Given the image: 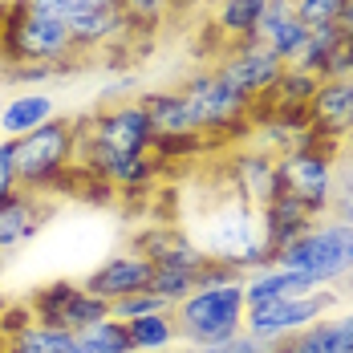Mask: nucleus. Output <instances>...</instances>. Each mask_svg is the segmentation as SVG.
<instances>
[{
	"label": "nucleus",
	"instance_id": "19",
	"mask_svg": "<svg viewBox=\"0 0 353 353\" xmlns=\"http://www.w3.org/2000/svg\"><path fill=\"white\" fill-rule=\"evenodd\" d=\"M73 49L85 57V53H102V49H114V45H126L130 37V21L122 17L118 4H98L90 17H81L77 25H70Z\"/></svg>",
	"mask_w": 353,
	"mask_h": 353
},
{
	"label": "nucleus",
	"instance_id": "6",
	"mask_svg": "<svg viewBox=\"0 0 353 353\" xmlns=\"http://www.w3.org/2000/svg\"><path fill=\"white\" fill-rule=\"evenodd\" d=\"M337 146L333 142H317V146H305V150H284L276 154L281 163V187L301 199L309 212L325 219L333 208V195H337Z\"/></svg>",
	"mask_w": 353,
	"mask_h": 353
},
{
	"label": "nucleus",
	"instance_id": "43",
	"mask_svg": "<svg viewBox=\"0 0 353 353\" xmlns=\"http://www.w3.org/2000/svg\"><path fill=\"white\" fill-rule=\"evenodd\" d=\"M341 284H345V288H350V292H353V264H350V276H345V281H341Z\"/></svg>",
	"mask_w": 353,
	"mask_h": 353
},
{
	"label": "nucleus",
	"instance_id": "21",
	"mask_svg": "<svg viewBox=\"0 0 353 353\" xmlns=\"http://www.w3.org/2000/svg\"><path fill=\"white\" fill-rule=\"evenodd\" d=\"M317 223V215L309 212L301 199H292L288 191H281L268 208H260V228H264V244L272 248V256L284 244H292L296 236H305L309 228Z\"/></svg>",
	"mask_w": 353,
	"mask_h": 353
},
{
	"label": "nucleus",
	"instance_id": "30",
	"mask_svg": "<svg viewBox=\"0 0 353 353\" xmlns=\"http://www.w3.org/2000/svg\"><path fill=\"white\" fill-rule=\"evenodd\" d=\"M341 41L337 33V25H321V29H309V41H305V49H301V57L292 61L296 70H309V73H321L325 65V57H329V49Z\"/></svg>",
	"mask_w": 353,
	"mask_h": 353
},
{
	"label": "nucleus",
	"instance_id": "4",
	"mask_svg": "<svg viewBox=\"0 0 353 353\" xmlns=\"http://www.w3.org/2000/svg\"><path fill=\"white\" fill-rule=\"evenodd\" d=\"M244 281L223 284V288H203L191 292L183 305H175V329L183 345H215L228 341L244 329Z\"/></svg>",
	"mask_w": 353,
	"mask_h": 353
},
{
	"label": "nucleus",
	"instance_id": "9",
	"mask_svg": "<svg viewBox=\"0 0 353 353\" xmlns=\"http://www.w3.org/2000/svg\"><path fill=\"white\" fill-rule=\"evenodd\" d=\"M77 134L94 146L118 150V154H150L154 150V130H150V122H146V114L134 98L102 106L85 126L77 122Z\"/></svg>",
	"mask_w": 353,
	"mask_h": 353
},
{
	"label": "nucleus",
	"instance_id": "37",
	"mask_svg": "<svg viewBox=\"0 0 353 353\" xmlns=\"http://www.w3.org/2000/svg\"><path fill=\"white\" fill-rule=\"evenodd\" d=\"M21 191V171H17V146L12 139H0V199Z\"/></svg>",
	"mask_w": 353,
	"mask_h": 353
},
{
	"label": "nucleus",
	"instance_id": "45",
	"mask_svg": "<svg viewBox=\"0 0 353 353\" xmlns=\"http://www.w3.org/2000/svg\"><path fill=\"white\" fill-rule=\"evenodd\" d=\"M110 4H118V0H110Z\"/></svg>",
	"mask_w": 353,
	"mask_h": 353
},
{
	"label": "nucleus",
	"instance_id": "31",
	"mask_svg": "<svg viewBox=\"0 0 353 353\" xmlns=\"http://www.w3.org/2000/svg\"><path fill=\"white\" fill-rule=\"evenodd\" d=\"M118 8L130 21V29H159L171 17L175 0H118Z\"/></svg>",
	"mask_w": 353,
	"mask_h": 353
},
{
	"label": "nucleus",
	"instance_id": "39",
	"mask_svg": "<svg viewBox=\"0 0 353 353\" xmlns=\"http://www.w3.org/2000/svg\"><path fill=\"white\" fill-rule=\"evenodd\" d=\"M33 325V309H29V301L25 305H8L4 313H0V341H12L21 329H29Z\"/></svg>",
	"mask_w": 353,
	"mask_h": 353
},
{
	"label": "nucleus",
	"instance_id": "34",
	"mask_svg": "<svg viewBox=\"0 0 353 353\" xmlns=\"http://www.w3.org/2000/svg\"><path fill=\"white\" fill-rule=\"evenodd\" d=\"M236 281H244V272H240V268H232L228 260L208 256V260H203V268L195 272V292H203V288H223V284H236Z\"/></svg>",
	"mask_w": 353,
	"mask_h": 353
},
{
	"label": "nucleus",
	"instance_id": "40",
	"mask_svg": "<svg viewBox=\"0 0 353 353\" xmlns=\"http://www.w3.org/2000/svg\"><path fill=\"white\" fill-rule=\"evenodd\" d=\"M337 33H341V41H353V0H345L341 4V12H337Z\"/></svg>",
	"mask_w": 353,
	"mask_h": 353
},
{
	"label": "nucleus",
	"instance_id": "24",
	"mask_svg": "<svg viewBox=\"0 0 353 353\" xmlns=\"http://www.w3.org/2000/svg\"><path fill=\"white\" fill-rule=\"evenodd\" d=\"M264 4L268 0H215L212 21H215V29H219V37H228L232 45L248 41V37L256 33L260 17H264Z\"/></svg>",
	"mask_w": 353,
	"mask_h": 353
},
{
	"label": "nucleus",
	"instance_id": "25",
	"mask_svg": "<svg viewBox=\"0 0 353 353\" xmlns=\"http://www.w3.org/2000/svg\"><path fill=\"white\" fill-rule=\"evenodd\" d=\"M130 341L139 353H171L179 345V329L171 313H150V317H134L126 321Z\"/></svg>",
	"mask_w": 353,
	"mask_h": 353
},
{
	"label": "nucleus",
	"instance_id": "13",
	"mask_svg": "<svg viewBox=\"0 0 353 353\" xmlns=\"http://www.w3.org/2000/svg\"><path fill=\"white\" fill-rule=\"evenodd\" d=\"M134 252L146 256L154 268H179V272H199L208 252L199 248V240L187 232V228H175V223H150L134 236Z\"/></svg>",
	"mask_w": 353,
	"mask_h": 353
},
{
	"label": "nucleus",
	"instance_id": "18",
	"mask_svg": "<svg viewBox=\"0 0 353 353\" xmlns=\"http://www.w3.org/2000/svg\"><path fill=\"white\" fill-rule=\"evenodd\" d=\"M146 114V122H150V130H154V139H175V134H203L199 130V118H195V110L191 102L183 98V90H142L139 98H134Z\"/></svg>",
	"mask_w": 353,
	"mask_h": 353
},
{
	"label": "nucleus",
	"instance_id": "1",
	"mask_svg": "<svg viewBox=\"0 0 353 353\" xmlns=\"http://www.w3.org/2000/svg\"><path fill=\"white\" fill-rule=\"evenodd\" d=\"M199 248L215 256V260H228L232 268H240L244 276L260 272V268H272L276 256L272 248L264 244V228H260V212L240 203L228 187L215 195V208L199 215V232H191Z\"/></svg>",
	"mask_w": 353,
	"mask_h": 353
},
{
	"label": "nucleus",
	"instance_id": "27",
	"mask_svg": "<svg viewBox=\"0 0 353 353\" xmlns=\"http://www.w3.org/2000/svg\"><path fill=\"white\" fill-rule=\"evenodd\" d=\"M70 341H73V333L49 329V325L33 321L29 329H21V333H17L12 341H4V345H8V353H70Z\"/></svg>",
	"mask_w": 353,
	"mask_h": 353
},
{
	"label": "nucleus",
	"instance_id": "36",
	"mask_svg": "<svg viewBox=\"0 0 353 353\" xmlns=\"http://www.w3.org/2000/svg\"><path fill=\"white\" fill-rule=\"evenodd\" d=\"M183 353H272V345H264V341H256L252 333H236V337H228V341H215V345H183Z\"/></svg>",
	"mask_w": 353,
	"mask_h": 353
},
{
	"label": "nucleus",
	"instance_id": "3",
	"mask_svg": "<svg viewBox=\"0 0 353 353\" xmlns=\"http://www.w3.org/2000/svg\"><path fill=\"white\" fill-rule=\"evenodd\" d=\"M350 264H353V223L333 219V215L317 219L305 236H296L292 244H284L276 252V268H292V272L309 276L317 288L341 284L350 276Z\"/></svg>",
	"mask_w": 353,
	"mask_h": 353
},
{
	"label": "nucleus",
	"instance_id": "38",
	"mask_svg": "<svg viewBox=\"0 0 353 353\" xmlns=\"http://www.w3.org/2000/svg\"><path fill=\"white\" fill-rule=\"evenodd\" d=\"M203 150V134H175V139H154V163L159 159H179V154H195Z\"/></svg>",
	"mask_w": 353,
	"mask_h": 353
},
{
	"label": "nucleus",
	"instance_id": "22",
	"mask_svg": "<svg viewBox=\"0 0 353 353\" xmlns=\"http://www.w3.org/2000/svg\"><path fill=\"white\" fill-rule=\"evenodd\" d=\"M317 284L309 281V276H301V272H292V268H260V272H252L244 276V305H268V301H288V296H305V292H313Z\"/></svg>",
	"mask_w": 353,
	"mask_h": 353
},
{
	"label": "nucleus",
	"instance_id": "42",
	"mask_svg": "<svg viewBox=\"0 0 353 353\" xmlns=\"http://www.w3.org/2000/svg\"><path fill=\"white\" fill-rule=\"evenodd\" d=\"M0 70H4V21H0Z\"/></svg>",
	"mask_w": 353,
	"mask_h": 353
},
{
	"label": "nucleus",
	"instance_id": "33",
	"mask_svg": "<svg viewBox=\"0 0 353 353\" xmlns=\"http://www.w3.org/2000/svg\"><path fill=\"white\" fill-rule=\"evenodd\" d=\"M292 4H296V21L305 29H321V25L337 21V12H341L345 0H292Z\"/></svg>",
	"mask_w": 353,
	"mask_h": 353
},
{
	"label": "nucleus",
	"instance_id": "12",
	"mask_svg": "<svg viewBox=\"0 0 353 353\" xmlns=\"http://www.w3.org/2000/svg\"><path fill=\"white\" fill-rule=\"evenodd\" d=\"M77 167L85 175L102 179L106 187H114L118 195H134V191H146L154 179H159V163L154 154H118V150H106V146H94L77 134Z\"/></svg>",
	"mask_w": 353,
	"mask_h": 353
},
{
	"label": "nucleus",
	"instance_id": "28",
	"mask_svg": "<svg viewBox=\"0 0 353 353\" xmlns=\"http://www.w3.org/2000/svg\"><path fill=\"white\" fill-rule=\"evenodd\" d=\"M17 8H25V12H37V17H45V21H57V25H77L81 17H90L98 4H110V0H12Z\"/></svg>",
	"mask_w": 353,
	"mask_h": 353
},
{
	"label": "nucleus",
	"instance_id": "32",
	"mask_svg": "<svg viewBox=\"0 0 353 353\" xmlns=\"http://www.w3.org/2000/svg\"><path fill=\"white\" fill-rule=\"evenodd\" d=\"M110 313L118 321H134V317H150V313H175V309H171L163 296H154V292H134V296H126V301H114Z\"/></svg>",
	"mask_w": 353,
	"mask_h": 353
},
{
	"label": "nucleus",
	"instance_id": "14",
	"mask_svg": "<svg viewBox=\"0 0 353 353\" xmlns=\"http://www.w3.org/2000/svg\"><path fill=\"white\" fill-rule=\"evenodd\" d=\"M154 276V264L139 256V252H118V256H110L102 260L90 276H85V288L94 292V296H102V301H126V296H134V292H146V284Z\"/></svg>",
	"mask_w": 353,
	"mask_h": 353
},
{
	"label": "nucleus",
	"instance_id": "15",
	"mask_svg": "<svg viewBox=\"0 0 353 353\" xmlns=\"http://www.w3.org/2000/svg\"><path fill=\"white\" fill-rule=\"evenodd\" d=\"M49 215H53V203L37 191L21 187L17 195H4L0 199V256L25 248L49 223Z\"/></svg>",
	"mask_w": 353,
	"mask_h": 353
},
{
	"label": "nucleus",
	"instance_id": "7",
	"mask_svg": "<svg viewBox=\"0 0 353 353\" xmlns=\"http://www.w3.org/2000/svg\"><path fill=\"white\" fill-rule=\"evenodd\" d=\"M337 309V292L333 288H313L305 296H288V301H268V305H252L244 313V333H252L264 345H281L284 337L309 329L313 321L329 317Z\"/></svg>",
	"mask_w": 353,
	"mask_h": 353
},
{
	"label": "nucleus",
	"instance_id": "11",
	"mask_svg": "<svg viewBox=\"0 0 353 353\" xmlns=\"http://www.w3.org/2000/svg\"><path fill=\"white\" fill-rule=\"evenodd\" d=\"M236 94H244L252 106H260L268 94H272V85L281 81L284 73V61L281 57H272L264 45H256V41H236L219 61L212 65Z\"/></svg>",
	"mask_w": 353,
	"mask_h": 353
},
{
	"label": "nucleus",
	"instance_id": "41",
	"mask_svg": "<svg viewBox=\"0 0 353 353\" xmlns=\"http://www.w3.org/2000/svg\"><path fill=\"white\" fill-rule=\"evenodd\" d=\"M126 90H134V77H130V73H126V77H118V81L110 85V90H106V98H122Z\"/></svg>",
	"mask_w": 353,
	"mask_h": 353
},
{
	"label": "nucleus",
	"instance_id": "17",
	"mask_svg": "<svg viewBox=\"0 0 353 353\" xmlns=\"http://www.w3.org/2000/svg\"><path fill=\"white\" fill-rule=\"evenodd\" d=\"M309 126L321 142H337L353 134V77L350 81H321L309 102Z\"/></svg>",
	"mask_w": 353,
	"mask_h": 353
},
{
	"label": "nucleus",
	"instance_id": "26",
	"mask_svg": "<svg viewBox=\"0 0 353 353\" xmlns=\"http://www.w3.org/2000/svg\"><path fill=\"white\" fill-rule=\"evenodd\" d=\"M321 77L309 70H296V65H284L281 81L272 85V94L264 98L268 106H281V110H309L313 94H317Z\"/></svg>",
	"mask_w": 353,
	"mask_h": 353
},
{
	"label": "nucleus",
	"instance_id": "5",
	"mask_svg": "<svg viewBox=\"0 0 353 353\" xmlns=\"http://www.w3.org/2000/svg\"><path fill=\"white\" fill-rule=\"evenodd\" d=\"M65 61H81L65 25L25 12L17 4L4 12V70L8 65H65Z\"/></svg>",
	"mask_w": 353,
	"mask_h": 353
},
{
	"label": "nucleus",
	"instance_id": "2",
	"mask_svg": "<svg viewBox=\"0 0 353 353\" xmlns=\"http://www.w3.org/2000/svg\"><path fill=\"white\" fill-rule=\"evenodd\" d=\"M17 146V171H21V187L49 195L57 187H65L77 171V122L73 118H53L45 126H37L33 134L12 139Z\"/></svg>",
	"mask_w": 353,
	"mask_h": 353
},
{
	"label": "nucleus",
	"instance_id": "23",
	"mask_svg": "<svg viewBox=\"0 0 353 353\" xmlns=\"http://www.w3.org/2000/svg\"><path fill=\"white\" fill-rule=\"evenodd\" d=\"M70 353H139V350L130 341L126 321L106 317L98 325H90V329H77L70 341Z\"/></svg>",
	"mask_w": 353,
	"mask_h": 353
},
{
	"label": "nucleus",
	"instance_id": "44",
	"mask_svg": "<svg viewBox=\"0 0 353 353\" xmlns=\"http://www.w3.org/2000/svg\"><path fill=\"white\" fill-rule=\"evenodd\" d=\"M0 353H8V345H4V341H0Z\"/></svg>",
	"mask_w": 353,
	"mask_h": 353
},
{
	"label": "nucleus",
	"instance_id": "16",
	"mask_svg": "<svg viewBox=\"0 0 353 353\" xmlns=\"http://www.w3.org/2000/svg\"><path fill=\"white\" fill-rule=\"evenodd\" d=\"M248 41L264 45L272 57H281L284 65H292V61L301 57L305 41H309V29L296 21V4H292V0H268V4H264V17H260V25H256V33L248 37Z\"/></svg>",
	"mask_w": 353,
	"mask_h": 353
},
{
	"label": "nucleus",
	"instance_id": "35",
	"mask_svg": "<svg viewBox=\"0 0 353 353\" xmlns=\"http://www.w3.org/2000/svg\"><path fill=\"white\" fill-rule=\"evenodd\" d=\"M321 81H350L353 77V41H337L317 73Z\"/></svg>",
	"mask_w": 353,
	"mask_h": 353
},
{
	"label": "nucleus",
	"instance_id": "10",
	"mask_svg": "<svg viewBox=\"0 0 353 353\" xmlns=\"http://www.w3.org/2000/svg\"><path fill=\"white\" fill-rule=\"evenodd\" d=\"M223 187L248 203V208H268L276 195H281V163H276V154H268V150H260V146H232L228 150V163H223Z\"/></svg>",
	"mask_w": 353,
	"mask_h": 353
},
{
	"label": "nucleus",
	"instance_id": "8",
	"mask_svg": "<svg viewBox=\"0 0 353 353\" xmlns=\"http://www.w3.org/2000/svg\"><path fill=\"white\" fill-rule=\"evenodd\" d=\"M183 98L191 102V110H195V118H199V130H203V139L212 134V139H219V134H228L232 126H244L252 122V102H248L244 94H236L223 77L215 70H199L191 73L183 85Z\"/></svg>",
	"mask_w": 353,
	"mask_h": 353
},
{
	"label": "nucleus",
	"instance_id": "29",
	"mask_svg": "<svg viewBox=\"0 0 353 353\" xmlns=\"http://www.w3.org/2000/svg\"><path fill=\"white\" fill-rule=\"evenodd\" d=\"M146 292H154V296H163L171 309L183 305L191 292H195V276L191 272H179V268H154V276L146 284Z\"/></svg>",
	"mask_w": 353,
	"mask_h": 353
},
{
	"label": "nucleus",
	"instance_id": "20",
	"mask_svg": "<svg viewBox=\"0 0 353 353\" xmlns=\"http://www.w3.org/2000/svg\"><path fill=\"white\" fill-rule=\"evenodd\" d=\"M57 118V98L45 90H21L0 106V139H25Z\"/></svg>",
	"mask_w": 353,
	"mask_h": 353
}]
</instances>
